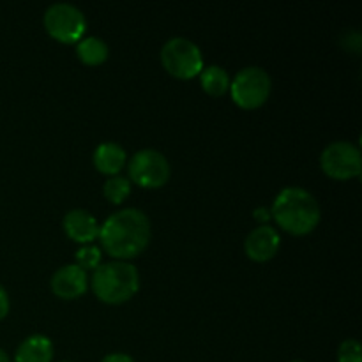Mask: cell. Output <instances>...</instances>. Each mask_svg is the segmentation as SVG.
I'll list each match as a JSON object with an SVG mask.
<instances>
[{"label": "cell", "mask_w": 362, "mask_h": 362, "mask_svg": "<svg viewBox=\"0 0 362 362\" xmlns=\"http://www.w3.org/2000/svg\"><path fill=\"white\" fill-rule=\"evenodd\" d=\"M99 240L113 258L124 262L138 257L151 240V219L140 209H122L113 212L99 226Z\"/></svg>", "instance_id": "1"}, {"label": "cell", "mask_w": 362, "mask_h": 362, "mask_svg": "<svg viewBox=\"0 0 362 362\" xmlns=\"http://www.w3.org/2000/svg\"><path fill=\"white\" fill-rule=\"evenodd\" d=\"M271 216L285 232L304 235L315 230L320 221V204L304 187L290 186L279 191L272 204Z\"/></svg>", "instance_id": "2"}, {"label": "cell", "mask_w": 362, "mask_h": 362, "mask_svg": "<svg viewBox=\"0 0 362 362\" xmlns=\"http://www.w3.org/2000/svg\"><path fill=\"white\" fill-rule=\"evenodd\" d=\"M140 288V274L129 262L112 260L99 264L92 274V290L95 297L108 304L129 300Z\"/></svg>", "instance_id": "3"}, {"label": "cell", "mask_w": 362, "mask_h": 362, "mask_svg": "<svg viewBox=\"0 0 362 362\" xmlns=\"http://www.w3.org/2000/svg\"><path fill=\"white\" fill-rule=\"evenodd\" d=\"M165 69L180 80H189L204 69V55L197 42L187 37H172L161 48Z\"/></svg>", "instance_id": "4"}, {"label": "cell", "mask_w": 362, "mask_h": 362, "mask_svg": "<svg viewBox=\"0 0 362 362\" xmlns=\"http://www.w3.org/2000/svg\"><path fill=\"white\" fill-rule=\"evenodd\" d=\"M272 81L264 67L250 66L240 69L230 81L232 98L240 108L253 110L264 105L271 94Z\"/></svg>", "instance_id": "5"}, {"label": "cell", "mask_w": 362, "mask_h": 362, "mask_svg": "<svg viewBox=\"0 0 362 362\" xmlns=\"http://www.w3.org/2000/svg\"><path fill=\"white\" fill-rule=\"evenodd\" d=\"M45 27L60 42H76L87 28V20L80 7L69 2H55L46 9Z\"/></svg>", "instance_id": "6"}, {"label": "cell", "mask_w": 362, "mask_h": 362, "mask_svg": "<svg viewBox=\"0 0 362 362\" xmlns=\"http://www.w3.org/2000/svg\"><path fill=\"white\" fill-rule=\"evenodd\" d=\"M322 170L332 179H352L361 173V151L352 141H332L320 156Z\"/></svg>", "instance_id": "7"}, {"label": "cell", "mask_w": 362, "mask_h": 362, "mask_svg": "<svg viewBox=\"0 0 362 362\" xmlns=\"http://www.w3.org/2000/svg\"><path fill=\"white\" fill-rule=\"evenodd\" d=\"M129 177L141 187H161L170 177V163L156 148H141L129 159Z\"/></svg>", "instance_id": "8"}, {"label": "cell", "mask_w": 362, "mask_h": 362, "mask_svg": "<svg viewBox=\"0 0 362 362\" xmlns=\"http://www.w3.org/2000/svg\"><path fill=\"white\" fill-rule=\"evenodd\" d=\"M87 272L76 264L64 265L52 276V290L60 299H76L87 292Z\"/></svg>", "instance_id": "9"}, {"label": "cell", "mask_w": 362, "mask_h": 362, "mask_svg": "<svg viewBox=\"0 0 362 362\" xmlns=\"http://www.w3.org/2000/svg\"><path fill=\"white\" fill-rule=\"evenodd\" d=\"M279 244H281L279 233L272 226L260 225L246 237V240H244V250H246V255L251 260L265 262L271 260L278 253Z\"/></svg>", "instance_id": "10"}, {"label": "cell", "mask_w": 362, "mask_h": 362, "mask_svg": "<svg viewBox=\"0 0 362 362\" xmlns=\"http://www.w3.org/2000/svg\"><path fill=\"white\" fill-rule=\"evenodd\" d=\"M64 230L73 240L88 244L99 237V223L85 209H73L64 216Z\"/></svg>", "instance_id": "11"}, {"label": "cell", "mask_w": 362, "mask_h": 362, "mask_svg": "<svg viewBox=\"0 0 362 362\" xmlns=\"http://www.w3.org/2000/svg\"><path fill=\"white\" fill-rule=\"evenodd\" d=\"M53 343L45 334H32L20 343L14 361L16 362H52Z\"/></svg>", "instance_id": "12"}, {"label": "cell", "mask_w": 362, "mask_h": 362, "mask_svg": "<svg viewBox=\"0 0 362 362\" xmlns=\"http://www.w3.org/2000/svg\"><path fill=\"white\" fill-rule=\"evenodd\" d=\"M126 163V151L115 141H103L94 151L95 168L106 175H119Z\"/></svg>", "instance_id": "13"}, {"label": "cell", "mask_w": 362, "mask_h": 362, "mask_svg": "<svg viewBox=\"0 0 362 362\" xmlns=\"http://www.w3.org/2000/svg\"><path fill=\"white\" fill-rule=\"evenodd\" d=\"M76 53L85 64L98 66V64L105 62L106 57H108V45L98 35H88V37H81L78 41Z\"/></svg>", "instance_id": "14"}, {"label": "cell", "mask_w": 362, "mask_h": 362, "mask_svg": "<svg viewBox=\"0 0 362 362\" xmlns=\"http://www.w3.org/2000/svg\"><path fill=\"white\" fill-rule=\"evenodd\" d=\"M202 88L211 95H221L230 88V76L221 66H207L200 71Z\"/></svg>", "instance_id": "15"}, {"label": "cell", "mask_w": 362, "mask_h": 362, "mask_svg": "<svg viewBox=\"0 0 362 362\" xmlns=\"http://www.w3.org/2000/svg\"><path fill=\"white\" fill-rule=\"evenodd\" d=\"M103 193L112 204H122L131 193V182L124 175H113L103 186Z\"/></svg>", "instance_id": "16"}, {"label": "cell", "mask_w": 362, "mask_h": 362, "mask_svg": "<svg viewBox=\"0 0 362 362\" xmlns=\"http://www.w3.org/2000/svg\"><path fill=\"white\" fill-rule=\"evenodd\" d=\"M101 264V250L92 244H85L76 251V265L85 269H95Z\"/></svg>", "instance_id": "17"}, {"label": "cell", "mask_w": 362, "mask_h": 362, "mask_svg": "<svg viewBox=\"0 0 362 362\" xmlns=\"http://www.w3.org/2000/svg\"><path fill=\"white\" fill-rule=\"evenodd\" d=\"M338 362H362V349L357 339L350 338L339 345Z\"/></svg>", "instance_id": "18"}, {"label": "cell", "mask_w": 362, "mask_h": 362, "mask_svg": "<svg viewBox=\"0 0 362 362\" xmlns=\"http://www.w3.org/2000/svg\"><path fill=\"white\" fill-rule=\"evenodd\" d=\"M7 311H9V296H7L6 288L0 285V320L6 317Z\"/></svg>", "instance_id": "19"}, {"label": "cell", "mask_w": 362, "mask_h": 362, "mask_svg": "<svg viewBox=\"0 0 362 362\" xmlns=\"http://www.w3.org/2000/svg\"><path fill=\"white\" fill-rule=\"evenodd\" d=\"M101 362H134V359L131 356H127V354L115 352V354H110V356H106Z\"/></svg>", "instance_id": "20"}, {"label": "cell", "mask_w": 362, "mask_h": 362, "mask_svg": "<svg viewBox=\"0 0 362 362\" xmlns=\"http://www.w3.org/2000/svg\"><path fill=\"white\" fill-rule=\"evenodd\" d=\"M0 362H11L9 357H7V354L4 352L2 349H0Z\"/></svg>", "instance_id": "21"}, {"label": "cell", "mask_w": 362, "mask_h": 362, "mask_svg": "<svg viewBox=\"0 0 362 362\" xmlns=\"http://www.w3.org/2000/svg\"><path fill=\"white\" fill-rule=\"evenodd\" d=\"M292 362H304V361H292Z\"/></svg>", "instance_id": "22"}, {"label": "cell", "mask_w": 362, "mask_h": 362, "mask_svg": "<svg viewBox=\"0 0 362 362\" xmlns=\"http://www.w3.org/2000/svg\"><path fill=\"white\" fill-rule=\"evenodd\" d=\"M62 362H73V361H62Z\"/></svg>", "instance_id": "23"}]
</instances>
